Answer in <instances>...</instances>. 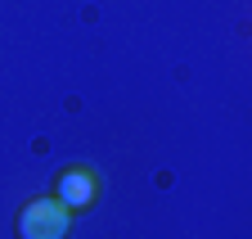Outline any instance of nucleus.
Here are the masks:
<instances>
[{"label": "nucleus", "mask_w": 252, "mask_h": 239, "mask_svg": "<svg viewBox=\"0 0 252 239\" xmlns=\"http://www.w3.org/2000/svg\"><path fill=\"white\" fill-rule=\"evenodd\" d=\"M72 221H77V217H72L54 194H36V199H27V203L18 207L14 235H18V239H68Z\"/></svg>", "instance_id": "obj_1"}, {"label": "nucleus", "mask_w": 252, "mask_h": 239, "mask_svg": "<svg viewBox=\"0 0 252 239\" xmlns=\"http://www.w3.org/2000/svg\"><path fill=\"white\" fill-rule=\"evenodd\" d=\"M99 190H104V181H99V171H94V167L68 163V167L54 171V190H50V194L68 207L72 217H81V212H90V207L99 203Z\"/></svg>", "instance_id": "obj_2"}]
</instances>
